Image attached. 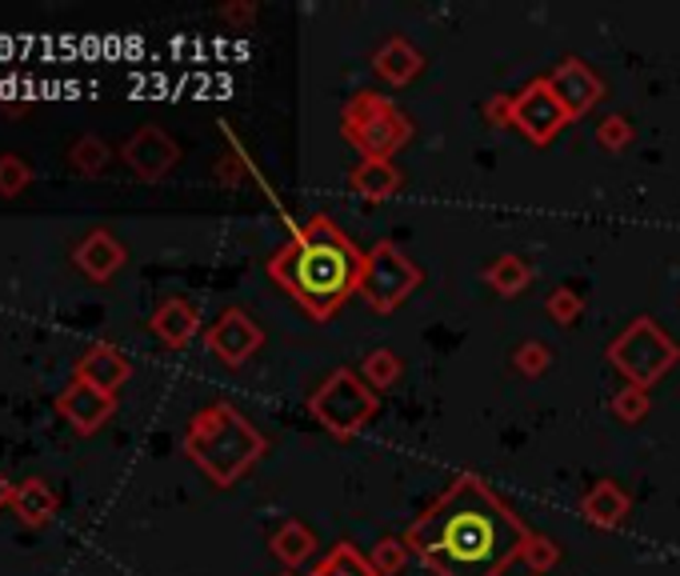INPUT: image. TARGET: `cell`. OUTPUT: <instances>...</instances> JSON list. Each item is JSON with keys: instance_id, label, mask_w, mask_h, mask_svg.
Wrapping results in <instances>:
<instances>
[{"instance_id": "12", "label": "cell", "mask_w": 680, "mask_h": 576, "mask_svg": "<svg viewBox=\"0 0 680 576\" xmlns=\"http://www.w3.org/2000/svg\"><path fill=\"white\" fill-rule=\"evenodd\" d=\"M56 412H61V417H65V421L73 424L80 436H92V432L105 429L109 417L117 412V397H109V392H100V388L85 385V380H73V385L56 397Z\"/></svg>"}, {"instance_id": "21", "label": "cell", "mask_w": 680, "mask_h": 576, "mask_svg": "<svg viewBox=\"0 0 680 576\" xmlns=\"http://www.w3.org/2000/svg\"><path fill=\"white\" fill-rule=\"evenodd\" d=\"M484 280H489V288H496L501 297H520V292L533 285V268H528L516 253H505L484 268Z\"/></svg>"}, {"instance_id": "28", "label": "cell", "mask_w": 680, "mask_h": 576, "mask_svg": "<svg viewBox=\"0 0 680 576\" xmlns=\"http://www.w3.org/2000/svg\"><path fill=\"white\" fill-rule=\"evenodd\" d=\"M545 312H549L557 324H577L584 312V300H581V292H572V288H552L549 300H545Z\"/></svg>"}, {"instance_id": "14", "label": "cell", "mask_w": 680, "mask_h": 576, "mask_svg": "<svg viewBox=\"0 0 680 576\" xmlns=\"http://www.w3.org/2000/svg\"><path fill=\"white\" fill-rule=\"evenodd\" d=\"M73 261H77V268L88 280H112L124 268L129 253H124V244L117 241V236L97 229V233H88L85 241H77Z\"/></svg>"}, {"instance_id": "32", "label": "cell", "mask_w": 680, "mask_h": 576, "mask_svg": "<svg viewBox=\"0 0 680 576\" xmlns=\"http://www.w3.org/2000/svg\"><path fill=\"white\" fill-rule=\"evenodd\" d=\"M484 117H489L496 129H513V97H493L484 104Z\"/></svg>"}, {"instance_id": "16", "label": "cell", "mask_w": 680, "mask_h": 576, "mask_svg": "<svg viewBox=\"0 0 680 576\" xmlns=\"http://www.w3.org/2000/svg\"><path fill=\"white\" fill-rule=\"evenodd\" d=\"M197 329H200V317L185 297H165L156 304L153 333H156V341H165L168 348H185V344L197 336Z\"/></svg>"}, {"instance_id": "8", "label": "cell", "mask_w": 680, "mask_h": 576, "mask_svg": "<svg viewBox=\"0 0 680 576\" xmlns=\"http://www.w3.org/2000/svg\"><path fill=\"white\" fill-rule=\"evenodd\" d=\"M564 124H569V112L552 92L549 77L528 80L525 89L513 97V129L525 133L533 144H549Z\"/></svg>"}, {"instance_id": "27", "label": "cell", "mask_w": 680, "mask_h": 576, "mask_svg": "<svg viewBox=\"0 0 680 576\" xmlns=\"http://www.w3.org/2000/svg\"><path fill=\"white\" fill-rule=\"evenodd\" d=\"M608 409H613V417H616V421L637 424V421H645L648 412H652V400H648V392H645V388L625 385V388H621V392H616L613 400H608Z\"/></svg>"}, {"instance_id": "34", "label": "cell", "mask_w": 680, "mask_h": 576, "mask_svg": "<svg viewBox=\"0 0 680 576\" xmlns=\"http://www.w3.org/2000/svg\"><path fill=\"white\" fill-rule=\"evenodd\" d=\"M9 497H12V485L4 477H0V509H4V505H9Z\"/></svg>"}, {"instance_id": "2", "label": "cell", "mask_w": 680, "mask_h": 576, "mask_svg": "<svg viewBox=\"0 0 680 576\" xmlns=\"http://www.w3.org/2000/svg\"><path fill=\"white\" fill-rule=\"evenodd\" d=\"M364 256L349 236L340 233L332 217H312L305 229L293 233V241L273 253L268 261V277L276 280L281 292L297 300L312 321H332L337 309L352 292H361Z\"/></svg>"}, {"instance_id": "9", "label": "cell", "mask_w": 680, "mask_h": 576, "mask_svg": "<svg viewBox=\"0 0 680 576\" xmlns=\"http://www.w3.org/2000/svg\"><path fill=\"white\" fill-rule=\"evenodd\" d=\"M205 344H209V353L217 356L220 365L241 368L249 356L261 353L264 329L244 309H224L217 321H212L209 333H205Z\"/></svg>"}, {"instance_id": "11", "label": "cell", "mask_w": 680, "mask_h": 576, "mask_svg": "<svg viewBox=\"0 0 680 576\" xmlns=\"http://www.w3.org/2000/svg\"><path fill=\"white\" fill-rule=\"evenodd\" d=\"M549 85H552V92H557L560 104H564V112H569V121L572 117L593 112L596 104H601V97H604L601 77H596L584 60H577V56H569V60H560V65L552 68Z\"/></svg>"}, {"instance_id": "20", "label": "cell", "mask_w": 680, "mask_h": 576, "mask_svg": "<svg viewBox=\"0 0 680 576\" xmlns=\"http://www.w3.org/2000/svg\"><path fill=\"white\" fill-rule=\"evenodd\" d=\"M352 189L364 200H388L401 189V173L393 168V160H361L352 173Z\"/></svg>"}, {"instance_id": "29", "label": "cell", "mask_w": 680, "mask_h": 576, "mask_svg": "<svg viewBox=\"0 0 680 576\" xmlns=\"http://www.w3.org/2000/svg\"><path fill=\"white\" fill-rule=\"evenodd\" d=\"M520 561H525L533 573H549V568L560 561V549H557V541H552V536H540V532H533Z\"/></svg>"}, {"instance_id": "17", "label": "cell", "mask_w": 680, "mask_h": 576, "mask_svg": "<svg viewBox=\"0 0 680 576\" xmlns=\"http://www.w3.org/2000/svg\"><path fill=\"white\" fill-rule=\"evenodd\" d=\"M628 509H633V500H628V492L616 480H596L581 497L584 521L596 524V529H616L628 517Z\"/></svg>"}, {"instance_id": "22", "label": "cell", "mask_w": 680, "mask_h": 576, "mask_svg": "<svg viewBox=\"0 0 680 576\" xmlns=\"http://www.w3.org/2000/svg\"><path fill=\"white\" fill-rule=\"evenodd\" d=\"M308 576H376V568H373V561L357 549V544H349V541H340L337 549H332L325 561H320L317 568Z\"/></svg>"}, {"instance_id": "31", "label": "cell", "mask_w": 680, "mask_h": 576, "mask_svg": "<svg viewBox=\"0 0 680 576\" xmlns=\"http://www.w3.org/2000/svg\"><path fill=\"white\" fill-rule=\"evenodd\" d=\"M596 141H601V148H608V153H621V148L633 141V124H628L625 117H604V121L596 124Z\"/></svg>"}, {"instance_id": "18", "label": "cell", "mask_w": 680, "mask_h": 576, "mask_svg": "<svg viewBox=\"0 0 680 576\" xmlns=\"http://www.w3.org/2000/svg\"><path fill=\"white\" fill-rule=\"evenodd\" d=\"M373 68H376V77L388 80V85H413V80L420 77V68H425V56L408 45V41L393 36V41L381 45V53L373 56Z\"/></svg>"}, {"instance_id": "33", "label": "cell", "mask_w": 680, "mask_h": 576, "mask_svg": "<svg viewBox=\"0 0 680 576\" xmlns=\"http://www.w3.org/2000/svg\"><path fill=\"white\" fill-rule=\"evenodd\" d=\"M253 4H229V9H220V16H224V21H249V16H253Z\"/></svg>"}, {"instance_id": "7", "label": "cell", "mask_w": 680, "mask_h": 576, "mask_svg": "<svg viewBox=\"0 0 680 576\" xmlns=\"http://www.w3.org/2000/svg\"><path fill=\"white\" fill-rule=\"evenodd\" d=\"M420 280H425V273H420L393 241H381V244H373V253L364 256L361 297L369 300L376 312H393L417 292Z\"/></svg>"}, {"instance_id": "23", "label": "cell", "mask_w": 680, "mask_h": 576, "mask_svg": "<svg viewBox=\"0 0 680 576\" xmlns=\"http://www.w3.org/2000/svg\"><path fill=\"white\" fill-rule=\"evenodd\" d=\"M109 148H105V141H97V136H80L73 148H68V165H73V173L77 177H100L105 168H109Z\"/></svg>"}, {"instance_id": "10", "label": "cell", "mask_w": 680, "mask_h": 576, "mask_svg": "<svg viewBox=\"0 0 680 576\" xmlns=\"http://www.w3.org/2000/svg\"><path fill=\"white\" fill-rule=\"evenodd\" d=\"M121 156H124V165H129L141 180H165L176 168V160H180V148H176V141L165 129L144 124V129H136V133L124 141Z\"/></svg>"}, {"instance_id": "25", "label": "cell", "mask_w": 680, "mask_h": 576, "mask_svg": "<svg viewBox=\"0 0 680 576\" xmlns=\"http://www.w3.org/2000/svg\"><path fill=\"white\" fill-rule=\"evenodd\" d=\"M29 185H33V168H29V160L17 153L0 156V197L4 200L21 197V192H29Z\"/></svg>"}, {"instance_id": "15", "label": "cell", "mask_w": 680, "mask_h": 576, "mask_svg": "<svg viewBox=\"0 0 680 576\" xmlns=\"http://www.w3.org/2000/svg\"><path fill=\"white\" fill-rule=\"evenodd\" d=\"M9 509L17 517V524H24V529H44L56 517L61 500H56V492L41 477H29L21 485H12Z\"/></svg>"}, {"instance_id": "4", "label": "cell", "mask_w": 680, "mask_h": 576, "mask_svg": "<svg viewBox=\"0 0 680 576\" xmlns=\"http://www.w3.org/2000/svg\"><path fill=\"white\" fill-rule=\"evenodd\" d=\"M340 129L364 160H393L413 136L408 117L381 92H357L340 112Z\"/></svg>"}, {"instance_id": "30", "label": "cell", "mask_w": 680, "mask_h": 576, "mask_svg": "<svg viewBox=\"0 0 680 576\" xmlns=\"http://www.w3.org/2000/svg\"><path fill=\"white\" fill-rule=\"evenodd\" d=\"M549 361H552V348L549 344H540V341H525L513 353V365L520 368L525 377H540V373L549 368Z\"/></svg>"}, {"instance_id": "1", "label": "cell", "mask_w": 680, "mask_h": 576, "mask_svg": "<svg viewBox=\"0 0 680 576\" xmlns=\"http://www.w3.org/2000/svg\"><path fill=\"white\" fill-rule=\"evenodd\" d=\"M533 536L520 517L472 473H457L417 521L405 544L432 576H501L525 556Z\"/></svg>"}, {"instance_id": "24", "label": "cell", "mask_w": 680, "mask_h": 576, "mask_svg": "<svg viewBox=\"0 0 680 576\" xmlns=\"http://www.w3.org/2000/svg\"><path fill=\"white\" fill-rule=\"evenodd\" d=\"M361 377L369 380V388H376V392L393 388L396 380H401V356H396L393 348H373V353L364 356Z\"/></svg>"}, {"instance_id": "26", "label": "cell", "mask_w": 680, "mask_h": 576, "mask_svg": "<svg viewBox=\"0 0 680 576\" xmlns=\"http://www.w3.org/2000/svg\"><path fill=\"white\" fill-rule=\"evenodd\" d=\"M408 544L405 541H396V536H384V541L373 544V553H369V561H373L376 576H401L408 565Z\"/></svg>"}, {"instance_id": "5", "label": "cell", "mask_w": 680, "mask_h": 576, "mask_svg": "<svg viewBox=\"0 0 680 576\" xmlns=\"http://www.w3.org/2000/svg\"><path fill=\"white\" fill-rule=\"evenodd\" d=\"M376 388H369V380L357 373V368H337L329 377L320 380V388L308 397V412L317 417L332 436L349 441L364 424L376 417Z\"/></svg>"}, {"instance_id": "19", "label": "cell", "mask_w": 680, "mask_h": 576, "mask_svg": "<svg viewBox=\"0 0 680 576\" xmlns=\"http://www.w3.org/2000/svg\"><path fill=\"white\" fill-rule=\"evenodd\" d=\"M273 556L281 561L285 568H300L308 561V556L317 553V536H312V529L300 521H285L281 529L273 532Z\"/></svg>"}, {"instance_id": "6", "label": "cell", "mask_w": 680, "mask_h": 576, "mask_svg": "<svg viewBox=\"0 0 680 576\" xmlns=\"http://www.w3.org/2000/svg\"><path fill=\"white\" fill-rule=\"evenodd\" d=\"M677 361H680L677 341H669V336L660 333V324L652 321V317H637L625 333L608 344V365H613L616 373H625L628 385L645 388V392L657 385Z\"/></svg>"}, {"instance_id": "3", "label": "cell", "mask_w": 680, "mask_h": 576, "mask_svg": "<svg viewBox=\"0 0 680 576\" xmlns=\"http://www.w3.org/2000/svg\"><path fill=\"white\" fill-rule=\"evenodd\" d=\"M264 436L249 424V417L224 405V400H212L205 409L188 421L185 429V453L188 461L212 480V485L229 488L249 473L264 456Z\"/></svg>"}, {"instance_id": "13", "label": "cell", "mask_w": 680, "mask_h": 576, "mask_svg": "<svg viewBox=\"0 0 680 576\" xmlns=\"http://www.w3.org/2000/svg\"><path fill=\"white\" fill-rule=\"evenodd\" d=\"M129 377H132V365L124 361V353L117 344H105V341L88 344L77 361V380L109 392V397H117L121 385H129Z\"/></svg>"}]
</instances>
